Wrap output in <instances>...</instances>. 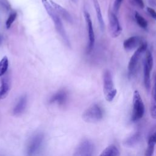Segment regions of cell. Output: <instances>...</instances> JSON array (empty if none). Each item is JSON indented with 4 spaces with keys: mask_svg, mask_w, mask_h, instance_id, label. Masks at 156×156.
Listing matches in <instances>:
<instances>
[{
    "mask_svg": "<svg viewBox=\"0 0 156 156\" xmlns=\"http://www.w3.org/2000/svg\"><path fill=\"white\" fill-rule=\"evenodd\" d=\"M103 90L106 101H112L116 94L117 90L114 87L112 74L108 70H105L103 74Z\"/></svg>",
    "mask_w": 156,
    "mask_h": 156,
    "instance_id": "7a4b0ae2",
    "label": "cell"
},
{
    "mask_svg": "<svg viewBox=\"0 0 156 156\" xmlns=\"http://www.w3.org/2000/svg\"><path fill=\"white\" fill-rule=\"evenodd\" d=\"M93 4H94V9H95L96 16H97V19H98V21L99 23V27H100L101 31L103 32L105 29V23H104V19L102 17L100 5H99V4L98 0H93Z\"/></svg>",
    "mask_w": 156,
    "mask_h": 156,
    "instance_id": "2e32d148",
    "label": "cell"
},
{
    "mask_svg": "<svg viewBox=\"0 0 156 156\" xmlns=\"http://www.w3.org/2000/svg\"><path fill=\"white\" fill-rule=\"evenodd\" d=\"M42 4L47 12L48 14L49 15L51 18H52L56 30H57L58 33L62 37L63 41L65 43L66 45H67L68 47L70 46V42L69 40V38L68 37V35L66 33V31L65 30V28L63 27V23L61 21V19L60 18V15L57 13V12L55 10V9L53 8V7L51 5V3L49 2V1L48 0H41Z\"/></svg>",
    "mask_w": 156,
    "mask_h": 156,
    "instance_id": "6da1fadb",
    "label": "cell"
},
{
    "mask_svg": "<svg viewBox=\"0 0 156 156\" xmlns=\"http://www.w3.org/2000/svg\"><path fill=\"white\" fill-rule=\"evenodd\" d=\"M144 113V105L140 93L135 90L133 95V113L132 120L135 121L141 118Z\"/></svg>",
    "mask_w": 156,
    "mask_h": 156,
    "instance_id": "277c9868",
    "label": "cell"
},
{
    "mask_svg": "<svg viewBox=\"0 0 156 156\" xmlns=\"http://www.w3.org/2000/svg\"><path fill=\"white\" fill-rule=\"evenodd\" d=\"M109 29L110 34L113 38L118 37L122 31L118 18L114 12H112L109 14Z\"/></svg>",
    "mask_w": 156,
    "mask_h": 156,
    "instance_id": "30bf717a",
    "label": "cell"
},
{
    "mask_svg": "<svg viewBox=\"0 0 156 156\" xmlns=\"http://www.w3.org/2000/svg\"><path fill=\"white\" fill-rule=\"evenodd\" d=\"M0 99H1V98H0Z\"/></svg>",
    "mask_w": 156,
    "mask_h": 156,
    "instance_id": "4dcf8cb0",
    "label": "cell"
},
{
    "mask_svg": "<svg viewBox=\"0 0 156 156\" xmlns=\"http://www.w3.org/2000/svg\"><path fill=\"white\" fill-rule=\"evenodd\" d=\"M119 149L115 145L107 146L99 155V156H119Z\"/></svg>",
    "mask_w": 156,
    "mask_h": 156,
    "instance_id": "e0dca14e",
    "label": "cell"
},
{
    "mask_svg": "<svg viewBox=\"0 0 156 156\" xmlns=\"http://www.w3.org/2000/svg\"><path fill=\"white\" fill-rule=\"evenodd\" d=\"M0 86V98L4 99L9 94L10 90V78L8 74H4L1 77Z\"/></svg>",
    "mask_w": 156,
    "mask_h": 156,
    "instance_id": "8fae6325",
    "label": "cell"
},
{
    "mask_svg": "<svg viewBox=\"0 0 156 156\" xmlns=\"http://www.w3.org/2000/svg\"><path fill=\"white\" fill-rule=\"evenodd\" d=\"M9 66V59L4 56L0 61V77L3 76L7 72Z\"/></svg>",
    "mask_w": 156,
    "mask_h": 156,
    "instance_id": "d6986e66",
    "label": "cell"
},
{
    "mask_svg": "<svg viewBox=\"0 0 156 156\" xmlns=\"http://www.w3.org/2000/svg\"><path fill=\"white\" fill-rule=\"evenodd\" d=\"M156 144V131L152 135L148 141V145H153L155 146Z\"/></svg>",
    "mask_w": 156,
    "mask_h": 156,
    "instance_id": "484cf974",
    "label": "cell"
},
{
    "mask_svg": "<svg viewBox=\"0 0 156 156\" xmlns=\"http://www.w3.org/2000/svg\"><path fill=\"white\" fill-rule=\"evenodd\" d=\"M49 2L60 16H61L63 18H64L69 23H71L73 22V18L71 15L65 9H64L63 7H62L55 2L53 1L52 0H49Z\"/></svg>",
    "mask_w": 156,
    "mask_h": 156,
    "instance_id": "9a60e30c",
    "label": "cell"
},
{
    "mask_svg": "<svg viewBox=\"0 0 156 156\" xmlns=\"http://www.w3.org/2000/svg\"><path fill=\"white\" fill-rule=\"evenodd\" d=\"M27 99L26 95L21 96L13 109V114L15 116L21 115L25 110L27 105Z\"/></svg>",
    "mask_w": 156,
    "mask_h": 156,
    "instance_id": "5bb4252c",
    "label": "cell"
},
{
    "mask_svg": "<svg viewBox=\"0 0 156 156\" xmlns=\"http://www.w3.org/2000/svg\"><path fill=\"white\" fill-rule=\"evenodd\" d=\"M147 46V43L143 42L140 45V46L137 48V49L135 51V52L131 57L128 65V71L130 75L134 73L140 57L143 54V53L146 51Z\"/></svg>",
    "mask_w": 156,
    "mask_h": 156,
    "instance_id": "52a82bcc",
    "label": "cell"
},
{
    "mask_svg": "<svg viewBox=\"0 0 156 156\" xmlns=\"http://www.w3.org/2000/svg\"><path fill=\"white\" fill-rule=\"evenodd\" d=\"M154 151V146L148 145V147L145 152V156H152Z\"/></svg>",
    "mask_w": 156,
    "mask_h": 156,
    "instance_id": "d4e9b609",
    "label": "cell"
},
{
    "mask_svg": "<svg viewBox=\"0 0 156 156\" xmlns=\"http://www.w3.org/2000/svg\"><path fill=\"white\" fill-rule=\"evenodd\" d=\"M123 0H115L114 4H113V12L115 13L118 12L121 4Z\"/></svg>",
    "mask_w": 156,
    "mask_h": 156,
    "instance_id": "cb8c5ba5",
    "label": "cell"
},
{
    "mask_svg": "<svg viewBox=\"0 0 156 156\" xmlns=\"http://www.w3.org/2000/svg\"><path fill=\"white\" fill-rule=\"evenodd\" d=\"M83 15L85 17V20L87 23V30H88V42L87 48V52L90 53L92 49H93L95 37H94V33L93 27V24L91 19L90 15L89 14L87 10H84Z\"/></svg>",
    "mask_w": 156,
    "mask_h": 156,
    "instance_id": "ba28073f",
    "label": "cell"
},
{
    "mask_svg": "<svg viewBox=\"0 0 156 156\" xmlns=\"http://www.w3.org/2000/svg\"><path fill=\"white\" fill-rule=\"evenodd\" d=\"M135 19L138 24V26L143 28V29H146L147 27V22L146 20L139 13L137 12H135Z\"/></svg>",
    "mask_w": 156,
    "mask_h": 156,
    "instance_id": "44dd1931",
    "label": "cell"
},
{
    "mask_svg": "<svg viewBox=\"0 0 156 156\" xmlns=\"http://www.w3.org/2000/svg\"><path fill=\"white\" fill-rule=\"evenodd\" d=\"M82 117L83 120L87 122H98L103 117V112L98 104H94L84 111Z\"/></svg>",
    "mask_w": 156,
    "mask_h": 156,
    "instance_id": "3957f363",
    "label": "cell"
},
{
    "mask_svg": "<svg viewBox=\"0 0 156 156\" xmlns=\"http://www.w3.org/2000/svg\"><path fill=\"white\" fill-rule=\"evenodd\" d=\"M93 149V143L89 140H85L77 146L73 156H92Z\"/></svg>",
    "mask_w": 156,
    "mask_h": 156,
    "instance_id": "9c48e42d",
    "label": "cell"
},
{
    "mask_svg": "<svg viewBox=\"0 0 156 156\" xmlns=\"http://www.w3.org/2000/svg\"><path fill=\"white\" fill-rule=\"evenodd\" d=\"M129 2L131 4L140 9H143L144 7V4L143 0H129Z\"/></svg>",
    "mask_w": 156,
    "mask_h": 156,
    "instance_id": "603a6c76",
    "label": "cell"
},
{
    "mask_svg": "<svg viewBox=\"0 0 156 156\" xmlns=\"http://www.w3.org/2000/svg\"><path fill=\"white\" fill-rule=\"evenodd\" d=\"M141 44V38L139 37L132 36L124 41L123 46L125 50L129 51L138 48Z\"/></svg>",
    "mask_w": 156,
    "mask_h": 156,
    "instance_id": "7c38bea8",
    "label": "cell"
},
{
    "mask_svg": "<svg viewBox=\"0 0 156 156\" xmlns=\"http://www.w3.org/2000/svg\"><path fill=\"white\" fill-rule=\"evenodd\" d=\"M148 4L151 5V7H156V0H147Z\"/></svg>",
    "mask_w": 156,
    "mask_h": 156,
    "instance_id": "83f0119b",
    "label": "cell"
},
{
    "mask_svg": "<svg viewBox=\"0 0 156 156\" xmlns=\"http://www.w3.org/2000/svg\"><path fill=\"white\" fill-rule=\"evenodd\" d=\"M17 16V13L16 12H12L10 14V15L9 16L7 20H6L5 22V26L7 29H9L11 26V25L12 24V23L14 22V21L15 20Z\"/></svg>",
    "mask_w": 156,
    "mask_h": 156,
    "instance_id": "7402d4cb",
    "label": "cell"
},
{
    "mask_svg": "<svg viewBox=\"0 0 156 156\" xmlns=\"http://www.w3.org/2000/svg\"><path fill=\"white\" fill-rule=\"evenodd\" d=\"M151 115L153 119H156V84L154 85L152 93V100L151 107Z\"/></svg>",
    "mask_w": 156,
    "mask_h": 156,
    "instance_id": "ac0fdd59",
    "label": "cell"
},
{
    "mask_svg": "<svg viewBox=\"0 0 156 156\" xmlns=\"http://www.w3.org/2000/svg\"><path fill=\"white\" fill-rule=\"evenodd\" d=\"M68 98V93L65 90H62L53 94L51 98L49 99V102L57 103L60 105H62L65 104L67 101Z\"/></svg>",
    "mask_w": 156,
    "mask_h": 156,
    "instance_id": "4fadbf2b",
    "label": "cell"
},
{
    "mask_svg": "<svg viewBox=\"0 0 156 156\" xmlns=\"http://www.w3.org/2000/svg\"><path fill=\"white\" fill-rule=\"evenodd\" d=\"M73 2H76V0H71Z\"/></svg>",
    "mask_w": 156,
    "mask_h": 156,
    "instance_id": "f1b7e54d",
    "label": "cell"
},
{
    "mask_svg": "<svg viewBox=\"0 0 156 156\" xmlns=\"http://www.w3.org/2000/svg\"><path fill=\"white\" fill-rule=\"evenodd\" d=\"M155 84H156V81H155Z\"/></svg>",
    "mask_w": 156,
    "mask_h": 156,
    "instance_id": "f546056e",
    "label": "cell"
},
{
    "mask_svg": "<svg viewBox=\"0 0 156 156\" xmlns=\"http://www.w3.org/2000/svg\"><path fill=\"white\" fill-rule=\"evenodd\" d=\"M147 11L151 16L156 21V11L152 7H147Z\"/></svg>",
    "mask_w": 156,
    "mask_h": 156,
    "instance_id": "4316f807",
    "label": "cell"
},
{
    "mask_svg": "<svg viewBox=\"0 0 156 156\" xmlns=\"http://www.w3.org/2000/svg\"><path fill=\"white\" fill-rule=\"evenodd\" d=\"M43 139L44 135L42 133H37L32 136L26 148L27 156H34L37 153L41 146Z\"/></svg>",
    "mask_w": 156,
    "mask_h": 156,
    "instance_id": "8992f818",
    "label": "cell"
},
{
    "mask_svg": "<svg viewBox=\"0 0 156 156\" xmlns=\"http://www.w3.org/2000/svg\"><path fill=\"white\" fill-rule=\"evenodd\" d=\"M153 57L149 51H147L144 60L143 73H144V84L146 89L149 91L151 89V71L153 66Z\"/></svg>",
    "mask_w": 156,
    "mask_h": 156,
    "instance_id": "5b68a950",
    "label": "cell"
},
{
    "mask_svg": "<svg viewBox=\"0 0 156 156\" xmlns=\"http://www.w3.org/2000/svg\"><path fill=\"white\" fill-rule=\"evenodd\" d=\"M140 139V135L138 133H136L132 136L128 138L124 142V144L127 146H133L135 145Z\"/></svg>",
    "mask_w": 156,
    "mask_h": 156,
    "instance_id": "ffe728a7",
    "label": "cell"
}]
</instances>
